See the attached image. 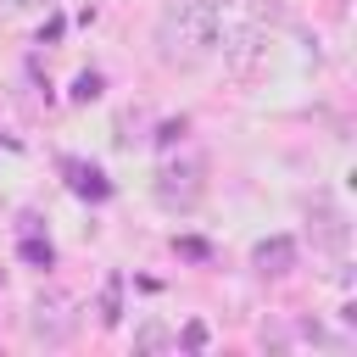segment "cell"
Segmentation results:
<instances>
[{
  "label": "cell",
  "mask_w": 357,
  "mask_h": 357,
  "mask_svg": "<svg viewBox=\"0 0 357 357\" xmlns=\"http://www.w3.org/2000/svg\"><path fill=\"white\" fill-rule=\"evenodd\" d=\"M223 11L218 0H167L156 17V56L162 67H201L218 50Z\"/></svg>",
  "instance_id": "cell-1"
},
{
  "label": "cell",
  "mask_w": 357,
  "mask_h": 357,
  "mask_svg": "<svg viewBox=\"0 0 357 357\" xmlns=\"http://www.w3.org/2000/svg\"><path fill=\"white\" fill-rule=\"evenodd\" d=\"M218 50H223V73L240 78V84H251L262 73V61H268V33L257 22H240V28L218 33Z\"/></svg>",
  "instance_id": "cell-2"
},
{
  "label": "cell",
  "mask_w": 357,
  "mask_h": 357,
  "mask_svg": "<svg viewBox=\"0 0 357 357\" xmlns=\"http://www.w3.org/2000/svg\"><path fill=\"white\" fill-rule=\"evenodd\" d=\"M73 329H78L73 296L50 290V296H39V301H33V312H28V335H33V340H45V346H61Z\"/></svg>",
  "instance_id": "cell-3"
},
{
  "label": "cell",
  "mask_w": 357,
  "mask_h": 357,
  "mask_svg": "<svg viewBox=\"0 0 357 357\" xmlns=\"http://www.w3.org/2000/svg\"><path fill=\"white\" fill-rule=\"evenodd\" d=\"M201 190H206V184H201V162H173V167H162L156 195H162L167 206H184V212H190V206L201 201Z\"/></svg>",
  "instance_id": "cell-4"
},
{
  "label": "cell",
  "mask_w": 357,
  "mask_h": 357,
  "mask_svg": "<svg viewBox=\"0 0 357 357\" xmlns=\"http://www.w3.org/2000/svg\"><path fill=\"white\" fill-rule=\"evenodd\" d=\"M296 257H301V245L290 240V234H268L257 251H251V262H257V273H268V279H284L290 268H296Z\"/></svg>",
  "instance_id": "cell-5"
},
{
  "label": "cell",
  "mask_w": 357,
  "mask_h": 357,
  "mask_svg": "<svg viewBox=\"0 0 357 357\" xmlns=\"http://www.w3.org/2000/svg\"><path fill=\"white\" fill-rule=\"evenodd\" d=\"M67 178H73V190H78V195H89V201H106V178H100V167L67 162Z\"/></svg>",
  "instance_id": "cell-6"
},
{
  "label": "cell",
  "mask_w": 357,
  "mask_h": 357,
  "mask_svg": "<svg viewBox=\"0 0 357 357\" xmlns=\"http://www.w3.org/2000/svg\"><path fill=\"white\" fill-rule=\"evenodd\" d=\"M173 346V329L162 324V318H145L139 329H134V351H167Z\"/></svg>",
  "instance_id": "cell-7"
},
{
  "label": "cell",
  "mask_w": 357,
  "mask_h": 357,
  "mask_svg": "<svg viewBox=\"0 0 357 357\" xmlns=\"http://www.w3.org/2000/svg\"><path fill=\"white\" fill-rule=\"evenodd\" d=\"M117 318H123V284L106 279V290H100V324H117Z\"/></svg>",
  "instance_id": "cell-8"
},
{
  "label": "cell",
  "mask_w": 357,
  "mask_h": 357,
  "mask_svg": "<svg viewBox=\"0 0 357 357\" xmlns=\"http://www.w3.org/2000/svg\"><path fill=\"white\" fill-rule=\"evenodd\" d=\"M22 262H33V268H50V262H56V251H50L45 240H22Z\"/></svg>",
  "instance_id": "cell-9"
},
{
  "label": "cell",
  "mask_w": 357,
  "mask_h": 357,
  "mask_svg": "<svg viewBox=\"0 0 357 357\" xmlns=\"http://www.w3.org/2000/svg\"><path fill=\"white\" fill-rule=\"evenodd\" d=\"M95 95H100V78H95V73H84V78L73 84V100H95Z\"/></svg>",
  "instance_id": "cell-10"
},
{
  "label": "cell",
  "mask_w": 357,
  "mask_h": 357,
  "mask_svg": "<svg viewBox=\"0 0 357 357\" xmlns=\"http://www.w3.org/2000/svg\"><path fill=\"white\" fill-rule=\"evenodd\" d=\"M184 346H190V351L206 346V324H190V329H184Z\"/></svg>",
  "instance_id": "cell-11"
},
{
  "label": "cell",
  "mask_w": 357,
  "mask_h": 357,
  "mask_svg": "<svg viewBox=\"0 0 357 357\" xmlns=\"http://www.w3.org/2000/svg\"><path fill=\"white\" fill-rule=\"evenodd\" d=\"M33 6H45V0H0V11H33Z\"/></svg>",
  "instance_id": "cell-12"
},
{
  "label": "cell",
  "mask_w": 357,
  "mask_h": 357,
  "mask_svg": "<svg viewBox=\"0 0 357 357\" xmlns=\"http://www.w3.org/2000/svg\"><path fill=\"white\" fill-rule=\"evenodd\" d=\"M0 284H6V279H0Z\"/></svg>",
  "instance_id": "cell-13"
}]
</instances>
